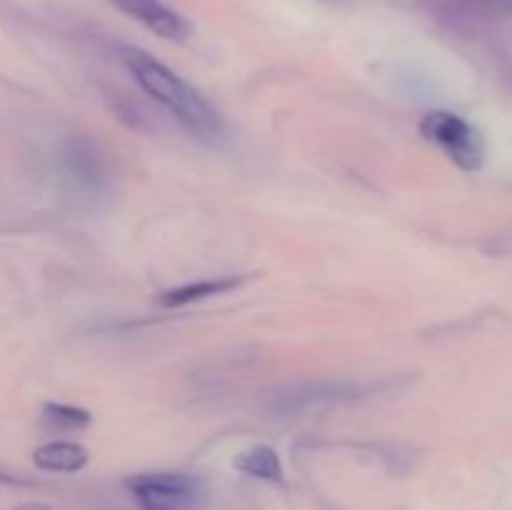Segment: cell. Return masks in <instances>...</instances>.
I'll use <instances>...</instances> for the list:
<instances>
[{
	"label": "cell",
	"mask_w": 512,
	"mask_h": 510,
	"mask_svg": "<svg viewBox=\"0 0 512 510\" xmlns=\"http://www.w3.org/2000/svg\"><path fill=\"white\" fill-rule=\"evenodd\" d=\"M43 420L55 430H83L93 423V415L85 408L68 403H45Z\"/></svg>",
	"instance_id": "ba28073f"
},
{
	"label": "cell",
	"mask_w": 512,
	"mask_h": 510,
	"mask_svg": "<svg viewBox=\"0 0 512 510\" xmlns=\"http://www.w3.org/2000/svg\"><path fill=\"white\" fill-rule=\"evenodd\" d=\"M233 468L248 478L265 480V483L280 485L285 480L283 460L270 445H250V448L240 450L233 460Z\"/></svg>",
	"instance_id": "52a82bcc"
},
{
	"label": "cell",
	"mask_w": 512,
	"mask_h": 510,
	"mask_svg": "<svg viewBox=\"0 0 512 510\" xmlns=\"http://www.w3.org/2000/svg\"><path fill=\"white\" fill-rule=\"evenodd\" d=\"M125 68L135 78V83L155 100L163 105L185 130H190L198 138H218L223 133V118L213 108L208 98L200 90H195L183 75L175 73L158 58H153L145 50L125 45L120 50Z\"/></svg>",
	"instance_id": "6da1fadb"
},
{
	"label": "cell",
	"mask_w": 512,
	"mask_h": 510,
	"mask_svg": "<svg viewBox=\"0 0 512 510\" xmlns=\"http://www.w3.org/2000/svg\"><path fill=\"white\" fill-rule=\"evenodd\" d=\"M250 275H218V278L195 280V283H183L178 288H170L160 293L158 303L163 308H185V305L200 303V300L215 298V295H225L230 290H238L245 285Z\"/></svg>",
	"instance_id": "5b68a950"
},
{
	"label": "cell",
	"mask_w": 512,
	"mask_h": 510,
	"mask_svg": "<svg viewBox=\"0 0 512 510\" xmlns=\"http://www.w3.org/2000/svg\"><path fill=\"white\" fill-rule=\"evenodd\" d=\"M115 8L120 10L128 18L138 20L140 25L150 30V33L160 35L165 40H175V43H183L193 35V25L178 13V10L170 8L165 0H110Z\"/></svg>",
	"instance_id": "277c9868"
},
{
	"label": "cell",
	"mask_w": 512,
	"mask_h": 510,
	"mask_svg": "<svg viewBox=\"0 0 512 510\" xmlns=\"http://www.w3.org/2000/svg\"><path fill=\"white\" fill-rule=\"evenodd\" d=\"M140 510H195L203 480L190 473H140L125 480Z\"/></svg>",
	"instance_id": "3957f363"
},
{
	"label": "cell",
	"mask_w": 512,
	"mask_h": 510,
	"mask_svg": "<svg viewBox=\"0 0 512 510\" xmlns=\"http://www.w3.org/2000/svg\"><path fill=\"white\" fill-rule=\"evenodd\" d=\"M420 135L435 148L443 150L460 170L475 173V170L483 168V135L463 115L450 113V110H430L420 120Z\"/></svg>",
	"instance_id": "7a4b0ae2"
},
{
	"label": "cell",
	"mask_w": 512,
	"mask_h": 510,
	"mask_svg": "<svg viewBox=\"0 0 512 510\" xmlns=\"http://www.w3.org/2000/svg\"><path fill=\"white\" fill-rule=\"evenodd\" d=\"M90 453L80 443L73 440H50L35 448L33 463L35 468L45 473H78L88 465Z\"/></svg>",
	"instance_id": "8992f818"
}]
</instances>
